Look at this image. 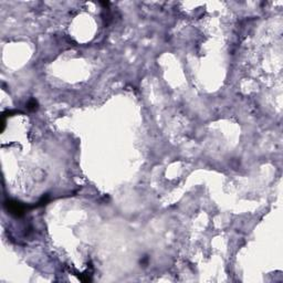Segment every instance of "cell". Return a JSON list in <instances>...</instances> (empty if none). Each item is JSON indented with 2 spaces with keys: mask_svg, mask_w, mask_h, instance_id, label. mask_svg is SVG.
I'll return each mask as SVG.
<instances>
[{
  "mask_svg": "<svg viewBox=\"0 0 283 283\" xmlns=\"http://www.w3.org/2000/svg\"><path fill=\"white\" fill-rule=\"evenodd\" d=\"M28 107H29L30 110H34V108L37 107V102L34 101V100H31V101L28 103Z\"/></svg>",
  "mask_w": 283,
  "mask_h": 283,
  "instance_id": "2",
  "label": "cell"
},
{
  "mask_svg": "<svg viewBox=\"0 0 283 283\" xmlns=\"http://www.w3.org/2000/svg\"><path fill=\"white\" fill-rule=\"evenodd\" d=\"M7 207H8V210H9L10 214L16 215V216H21L24 211L23 206H21V205L17 201H8Z\"/></svg>",
  "mask_w": 283,
  "mask_h": 283,
  "instance_id": "1",
  "label": "cell"
}]
</instances>
